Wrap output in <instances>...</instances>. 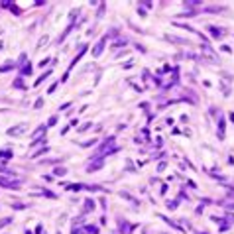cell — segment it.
Segmentation results:
<instances>
[{
	"label": "cell",
	"mask_w": 234,
	"mask_h": 234,
	"mask_svg": "<svg viewBox=\"0 0 234 234\" xmlns=\"http://www.w3.org/2000/svg\"><path fill=\"white\" fill-rule=\"evenodd\" d=\"M26 234H32V232H30V230H28V232H26Z\"/></svg>",
	"instance_id": "obj_8"
},
{
	"label": "cell",
	"mask_w": 234,
	"mask_h": 234,
	"mask_svg": "<svg viewBox=\"0 0 234 234\" xmlns=\"http://www.w3.org/2000/svg\"><path fill=\"white\" fill-rule=\"evenodd\" d=\"M91 208H95V203H92L91 199H89V201L85 203V213H89V211H91Z\"/></svg>",
	"instance_id": "obj_4"
},
{
	"label": "cell",
	"mask_w": 234,
	"mask_h": 234,
	"mask_svg": "<svg viewBox=\"0 0 234 234\" xmlns=\"http://www.w3.org/2000/svg\"><path fill=\"white\" fill-rule=\"evenodd\" d=\"M0 185H2V187H8V189L20 187V183H18V181H10V179H4V177H0Z\"/></svg>",
	"instance_id": "obj_1"
},
{
	"label": "cell",
	"mask_w": 234,
	"mask_h": 234,
	"mask_svg": "<svg viewBox=\"0 0 234 234\" xmlns=\"http://www.w3.org/2000/svg\"><path fill=\"white\" fill-rule=\"evenodd\" d=\"M230 120H232V122H234V112H232V114H230Z\"/></svg>",
	"instance_id": "obj_7"
},
{
	"label": "cell",
	"mask_w": 234,
	"mask_h": 234,
	"mask_svg": "<svg viewBox=\"0 0 234 234\" xmlns=\"http://www.w3.org/2000/svg\"><path fill=\"white\" fill-rule=\"evenodd\" d=\"M104 43H106V38H102L100 41H98V46L95 47V51H92V55H95V57H98V55L102 53V47H104Z\"/></svg>",
	"instance_id": "obj_2"
},
{
	"label": "cell",
	"mask_w": 234,
	"mask_h": 234,
	"mask_svg": "<svg viewBox=\"0 0 234 234\" xmlns=\"http://www.w3.org/2000/svg\"><path fill=\"white\" fill-rule=\"evenodd\" d=\"M46 130H47L46 126H39L38 130H36V132H33V134H32V140H33V142H36V140H38V138L41 136V134H43V132H46Z\"/></svg>",
	"instance_id": "obj_3"
},
{
	"label": "cell",
	"mask_w": 234,
	"mask_h": 234,
	"mask_svg": "<svg viewBox=\"0 0 234 234\" xmlns=\"http://www.w3.org/2000/svg\"><path fill=\"white\" fill-rule=\"evenodd\" d=\"M57 234H61V232H57Z\"/></svg>",
	"instance_id": "obj_9"
},
{
	"label": "cell",
	"mask_w": 234,
	"mask_h": 234,
	"mask_svg": "<svg viewBox=\"0 0 234 234\" xmlns=\"http://www.w3.org/2000/svg\"><path fill=\"white\" fill-rule=\"evenodd\" d=\"M14 87H18V89H26V85L22 83V79H16V81H14Z\"/></svg>",
	"instance_id": "obj_5"
},
{
	"label": "cell",
	"mask_w": 234,
	"mask_h": 234,
	"mask_svg": "<svg viewBox=\"0 0 234 234\" xmlns=\"http://www.w3.org/2000/svg\"><path fill=\"white\" fill-rule=\"evenodd\" d=\"M55 173H57V175H65V167H57V169H55Z\"/></svg>",
	"instance_id": "obj_6"
}]
</instances>
